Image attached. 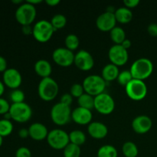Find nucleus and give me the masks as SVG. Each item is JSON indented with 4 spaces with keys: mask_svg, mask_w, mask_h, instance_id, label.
<instances>
[{
    "mask_svg": "<svg viewBox=\"0 0 157 157\" xmlns=\"http://www.w3.org/2000/svg\"><path fill=\"white\" fill-rule=\"evenodd\" d=\"M130 71L133 79L144 81L153 74V64L148 58H139L132 64Z\"/></svg>",
    "mask_w": 157,
    "mask_h": 157,
    "instance_id": "1",
    "label": "nucleus"
},
{
    "mask_svg": "<svg viewBox=\"0 0 157 157\" xmlns=\"http://www.w3.org/2000/svg\"><path fill=\"white\" fill-rule=\"evenodd\" d=\"M59 91V87L55 80L49 78H42L38 86V96L44 101H52L55 99Z\"/></svg>",
    "mask_w": 157,
    "mask_h": 157,
    "instance_id": "2",
    "label": "nucleus"
},
{
    "mask_svg": "<svg viewBox=\"0 0 157 157\" xmlns=\"http://www.w3.org/2000/svg\"><path fill=\"white\" fill-rule=\"evenodd\" d=\"M85 93L96 97L104 93L107 82L100 75H91L84 78L82 84Z\"/></svg>",
    "mask_w": 157,
    "mask_h": 157,
    "instance_id": "3",
    "label": "nucleus"
},
{
    "mask_svg": "<svg viewBox=\"0 0 157 157\" xmlns=\"http://www.w3.org/2000/svg\"><path fill=\"white\" fill-rule=\"evenodd\" d=\"M36 15L37 10L35 6L29 4L27 2L18 6L15 13V19L22 26L31 25L35 21Z\"/></svg>",
    "mask_w": 157,
    "mask_h": 157,
    "instance_id": "4",
    "label": "nucleus"
},
{
    "mask_svg": "<svg viewBox=\"0 0 157 157\" xmlns=\"http://www.w3.org/2000/svg\"><path fill=\"white\" fill-rule=\"evenodd\" d=\"M72 110L71 107L57 103L51 110V118L54 124L58 126H64L70 122L71 119Z\"/></svg>",
    "mask_w": 157,
    "mask_h": 157,
    "instance_id": "5",
    "label": "nucleus"
},
{
    "mask_svg": "<svg viewBox=\"0 0 157 157\" xmlns=\"http://www.w3.org/2000/svg\"><path fill=\"white\" fill-rule=\"evenodd\" d=\"M32 28V35L34 38L41 43L48 41L55 32L50 21L45 19L37 21Z\"/></svg>",
    "mask_w": 157,
    "mask_h": 157,
    "instance_id": "6",
    "label": "nucleus"
},
{
    "mask_svg": "<svg viewBox=\"0 0 157 157\" xmlns=\"http://www.w3.org/2000/svg\"><path fill=\"white\" fill-rule=\"evenodd\" d=\"M48 145L54 150H64L69 144V134L61 129H54L49 131L47 136Z\"/></svg>",
    "mask_w": 157,
    "mask_h": 157,
    "instance_id": "7",
    "label": "nucleus"
},
{
    "mask_svg": "<svg viewBox=\"0 0 157 157\" xmlns=\"http://www.w3.org/2000/svg\"><path fill=\"white\" fill-rule=\"evenodd\" d=\"M147 86L144 81L133 79L125 87V91L129 98L135 101L144 100L147 94Z\"/></svg>",
    "mask_w": 157,
    "mask_h": 157,
    "instance_id": "8",
    "label": "nucleus"
},
{
    "mask_svg": "<svg viewBox=\"0 0 157 157\" xmlns=\"http://www.w3.org/2000/svg\"><path fill=\"white\" fill-rule=\"evenodd\" d=\"M12 120L18 123H25L31 119L32 115V110L30 106L26 103L11 104L9 110Z\"/></svg>",
    "mask_w": 157,
    "mask_h": 157,
    "instance_id": "9",
    "label": "nucleus"
},
{
    "mask_svg": "<svg viewBox=\"0 0 157 157\" xmlns=\"http://www.w3.org/2000/svg\"><path fill=\"white\" fill-rule=\"evenodd\" d=\"M94 109L101 114H110L115 109L114 100L110 94L104 92L94 97Z\"/></svg>",
    "mask_w": 157,
    "mask_h": 157,
    "instance_id": "10",
    "label": "nucleus"
},
{
    "mask_svg": "<svg viewBox=\"0 0 157 157\" xmlns=\"http://www.w3.org/2000/svg\"><path fill=\"white\" fill-rule=\"evenodd\" d=\"M108 58L111 64L117 67L123 66L128 61V51L123 48L121 44H113L109 50Z\"/></svg>",
    "mask_w": 157,
    "mask_h": 157,
    "instance_id": "11",
    "label": "nucleus"
},
{
    "mask_svg": "<svg viewBox=\"0 0 157 157\" xmlns=\"http://www.w3.org/2000/svg\"><path fill=\"white\" fill-rule=\"evenodd\" d=\"M75 54L66 48H58L52 53V59L58 65L67 67L74 64Z\"/></svg>",
    "mask_w": 157,
    "mask_h": 157,
    "instance_id": "12",
    "label": "nucleus"
},
{
    "mask_svg": "<svg viewBox=\"0 0 157 157\" xmlns=\"http://www.w3.org/2000/svg\"><path fill=\"white\" fill-rule=\"evenodd\" d=\"M74 64L79 70L88 71L94 67V60L90 52L86 50H80L75 55Z\"/></svg>",
    "mask_w": 157,
    "mask_h": 157,
    "instance_id": "13",
    "label": "nucleus"
},
{
    "mask_svg": "<svg viewBox=\"0 0 157 157\" xmlns=\"http://www.w3.org/2000/svg\"><path fill=\"white\" fill-rule=\"evenodd\" d=\"M117 20L113 12H103L98 17L96 20V25L100 31L104 32H110L113 28L116 27Z\"/></svg>",
    "mask_w": 157,
    "mask_h": 157,
    "instance_id": "14",
    "label": "nucleus"
},
{
    "mask_svg": "<svg viewBox=\"0 0 157 157\" xmlns=\"http://www.w3.org/2000/svg\"><path fill=\"white\" fill-rule=\"evenodd\" d=\"M3 83L9 88L15 90L18 89L22 82V77L21 73L15 68H8L3 73Z\"/></svg>",
    "mask_w": 157,
    "mask_h": 157,
    "instance_id": "15",
    "label": "nucleus"
},
{
    "mask_svg": "<svg viewBox=\"0 0 157 157\" xmlns=\"http://www.w3.org/2000/svg\"><path fill=\"white\" fill-rule=\"evenodd\" d=\"M153 121L147 115H140L136 117L132 121V128L138 134H144L151 130Z\"/></svg>",
    "mask_w": 157,
    "mask_h": 157,
    "instance_id": "16",
    "label": "nucleus"
},
{
    "mask_svg": "<svg viewBox=\"0 0 157 157\" xmlns=\"http://www.w3.org/2000/svg\"><path fill=\"white\" fill-rule=\"evenodd\" d=\"M93 114L91 110L83 107H78L72 110L71 119L74 122L79 125H87L91 123Z\"/></svg>",
    "mask_w": 157,
    "mask_h": 157,
    "instance_id": "17",
    "label": "nucleus"
},
{
    "mask_svg": "<svg viewBox=\"0 0 157 157\" xmlns=\"http://www.w3.org/2000/svg\"><path fill=\"white\" fill-rule=\"evenodd\" d=\"M88 134L94 139H104L108 134V128L104 124L101 122H91L87 127Z\"/></svg>",
    "mask_w": 157,
    "mask_h": 157,
    "instance_id": "18",
    "label": "nucleus"
},
{
    "mask_svg": "<svg viewBox=\"0 0 157 157\" xmlns=\"http://www.w3.org/2000/svg\"><path fill=\"white\" fill-rule=\"evenodd\" d=\"M29 136L32 140L36 141H41L47 139L48 135V128L41 123H34L29 127Z\"/></svg>",
    "mask_w": 157,
    "mask_h": 157,
    "instance_id": "19",
    "label": "nucleus"
},
{
    "mask_svg": "<svg viewBox=\"0 0 157 157\" xmlns=\"http://www.w3.org/2000/svg\"><path fill=\"white\" fill-rule=\"evenodd\" d=\"M34 68L37 75L42 78H49L52 72V64L49 61L44 59H40L37 61L34 66Z\"/></svg>",
    "mask_w": 157,
    "mask_h": 157,
    "instance_id": "20",
    "label": "nucleus"
},
{
    "mask_svg": "<svg viewBox=\"0 0 157 157\" xmlns=\"http://www.w3.org/2000/svg\"><path fill=\"white\" fill-rule=\"evenodd\" d=\"M120 74L119 68L117 66L113 64H107L104 67L101 72V77L104 78L106 82L113 81L117 79Z\"/></svg>",
    "mask_w": 157,
    "mask_h": 157,
    "instance_id": "21",
    "label": "nucleus"
},
{
    "mask_svg": "<svg viewBox=\"0 0 157 157\" xmlns=\"http://www.w3.org/2000/svg\"><path fill=\"white\" fill-rule=\"evenodd\" d=\"M114 15L117 21L121 23V24L129 23L133 18V13H132L131 10L128 8L125 7V6L120 7L117 9H116Z\"/></svg>",
    "mask_w": 157,
    "mask_h": 157,
    "instance_id": "22",
    "label": "nucleus"
},
{
    "mask_svg": "<svg viewBox=\"0 0 157 157\" xmlns=\"http://www.w3.org/2000/svg\"><path fill=\"white\" fill-rule=\"evenodd\" d=\"M110 38L114 44H121L126 39V33L124 29L120 26H116L110 32Z\"/></svg>",
    "mask_w": 157,
    "mask_h": 157,
    "instance_id": "23",
    "label": "nucleus"
},
{
    "mask_svg": "<svg viewBox=\"0 0 157 157\" xmlns=\"http://www.w3.org/2000/svg\"><path fill=\"white\" fill-rule=\"evenodd\" d=\"M78 107L91 110L94 108V97L84 93L78 99Z\"/></svg>",
    "mask_w": 157,
    "mask_h": 157,
    "instance_id": "24",
    "label": "nucleus"
},
{
    "mask_svg": "<svg viewBox=\"0 0 157 157\" xmlns=\"http://www.w3.org/2000/svg\"><path fill=\"white\" fill-rule=\"evenodd\" d=\"M69 140L71 144L81 147L86 142V135L81 130H73L69 133Z\"/></svg>",
    "mask_w": 157,
    "mask_h": 157,
    "instance_id": "25",
    "label": "nucleus"
},
{
    "mask_svg": "<svg viewBox=\"0 0 157 157\" xmlns=\"http://www.w3.org/2000/svg\"><path fill=\"white\" fill-rule=\"evenodd\" d=\"M122 152L125 157H136L138 156L137 147L132 141H127L122 147Z\"/></svg>",
    "mask_w": 157,
    "mask_h": 157,
    "instance_id": "26",
    "label": "nucleus"
},
{
    "mask_svg": "<svg viewBox=\"0 0 157 157\" xmlns=\"http://www.w3.org/2000/svg\"><path fill=\"white\" fill-rule=\"evenodd\" d=\"M98 157H117V149L112 145H104L101 147L97 153Z\"/></svg>",
    "mask_w": 157,
    "mask_h": 157,
    "instance_id": "27",
    "label": "nucleus"
},
{
    "mask_svg": "<svg viewBox=\"0 0 157 157\" xmlns=\"http://www.w3.org/2000/svg\"><path fill=\"white\" fill-rule=\"evenodd\" d=\"M64 44H65L66 48L69 49L71 52L77 50L79 47L80 40L78 37L75 34H70L67 35L64 40Z\"/></svg>",
    "mask_w": 157,
    "mask_h": 157,
    "instance_id": "28",
    "label": "nucleus"
},
{
    "mask_svg": "<svg viewBox=\"0 0 157 157\" xmlns=\"http://www.w3.org/2000/svg\"><path fill=\"white\" fill-rule=\"evenodd\" d=\"M50 22L56 32L58 29H63L67 25V18L62 14H56L52 17Z\"/></svg>",
    "mask_w": 157,
    "mask_h": 157,
    "instance_id": "29",
    "label": "nucleus"
},
{
    "mask_svg": "<svg viewBox=\"0 0 157 157\" xmlns=\"http://www.w3.org/2000/svg\"><path fill=\"white\" fill-rule=\"evenodd\" d=\"M64 157H80L81 156V150L79 146H77L73 144H69L64 149Z\"/></svg>",
    "mask_w": 157,
    "mask_h": 157,
    "instance_id": "30",
    "label": "nucleus"
},
{
    "mask_svg": "<svg viewBox=\"0 0 157 157\" xmlns=\"http://www.w3.org/2000/svg\"><path fill=\"white\" fill-rule=\"evenodd\" d=\"M13 131V124L9 120H0V136L2 137L9 136Z\"/></svg>",
    "mask_w": 157,
    "mask_h": 157,
    "instance_id": "31",
    "label": "nucleus"
},
{
    "mask_svg": "<svg viewBox=\"0 0 157 157\" xmlns=\"http://www.w3.org/2000/svg\"><path fill=\"white\" fill-rule=\"evenodd\" d=\"M133 79V76H132L131 73L129 70L123 71L120 72L117 80V82L119 83V84H121V86H124V87H126Z\"/></svg>",
    "mask_w": 157,
    "mask_h": 157,
    "instance_id": "32",
    "label": "nucleus"
},
{
    "mask_svg": "<svg viewBox=\"0 0 157 157\" xmlns=\"http://www.w3.org/2000/svg\"><path fill=\"white\" fill-rule=\"evenodd\" d=\"M25 94L20 89H15L12 90L10 94V100L12 101V104H19L23 103L25 101Z\"/></svg>",
    "mask_w": 157,
    "mask_h": 157,
    "instance_id": "33",
    "label": "nucleus"
},
{
    "mask_svg": "<svg viewBox=\"0 0 157 157\" xmlns=\"http://www.w3.org/2000/svg\"><path fill=\"white\" fill-rule=\"evenodd\" d=\"M85 93L84 91V87L82 84H74L71 87L70 89V94L73 98H79L80 97L82 96Z\"/></svg>",
    "mask_w": 157,
    "mask_h": 157,
    "instance_id": "34",
    "label": "nucleus"
},
{
    "mask_svg": "<svg viewBox=\"0 0 157 157\" xmlns=\"http://www.w3.org/2000/svg\"><path fill=\"white\" fill-rule=\"evenodd\" d=\"M11 105L8 101L2 98H0V114L5 115L6 113H9L10 110Z\"/></svg>",
    "mask_w": 157,
    "mask_h": 157,
    "instance_id": "35",
    "label": "nucleus"
},
{
    "mask_svg": "<svg viewBox=\"0 0 157 157\" xmlns=\"http://www.w3.org/2000/svg\"><path fill=\"white\" fill-rule=\"evenodd\" d=\"M15 157H32V153L27 147H19L15 152Z\"/></svg>",
    "mask_w": 157,
    "mask_h": 157,
    "instance_id": "36",
    "label": "nucleus"
},
{
    "mask_svg": "<svg viewBox=\"0 0 157 157\" xmlns=\"http://www.w3.org/2000/svg\"><path fill=\"white\" fill-rule=\"evenodd\" d=\"M60 102H61V104H64V105L71 107L72 102H73V97L71 96V94H63L62 96H61Z\"/></svg>",
    "mask_w": 157,
    "mask_h": 157,
    "instance_id": "37",
    "label": "nucleus"
},
{
    "mask_svg": "<svg viewBox=\"0 0 157 157\" xmlns=\"http://www.w3.org/2000/svg\"><path fill=\"white\" fill-rule=\"evenodd\" d=\"M147 32L149 35L152 37H157V24L151 23L147 27Z\"/></svg>",
    "mask_w": 157,
    "mask_h": 157,
    "instance_id": "38",
    "label": "nucleus"
},
{
    "mask_svg": "<svg viewBox=\"0 0 157 157\" xmlns=\"http://www.w3.org/2000/svg\"><path fill=\"white\" fill-rule=\"evenodd\" d=\"M124 4L125 7L130 9L136 7L140 4V1L139 0H124Z\"/></svg>",
    "mask_w": 157,
    "mask_h": 157,
    "instance_id": "39",
    "label": "nucleus"
},
{
    "mask_svg": "<svg viewBox=\"0 0 157 157\" xmlns=\"http://www.w3.org/2000/svg\"><path fill=\"white\" fill-rule=\"evenodd\" d=\"M7 65V61H6V58L2 56H0V72L4 73L8 69Z\"/></svg>",
    "mask_w": 157,
    "mask_h": 157,
    "instance_id": "40",
    "label": "nucleus"
},
{
    "mask_svg": "<svg viewBox=\"0 0 157 157\" xmlns=\"http://www.w3.org/2000/svg\"><path fill=\"white\" fill-rule=\"evenodd\" d=\"M18 136L22 139H25L28 136H29V129L22 128L18 131Z\"/></svg>",
    "mask_w": 157,
    "mask_h": 157,
    "instance_id": "41",
    "label": "nucleus"
},
{
    "mask_svg": "<svg viewBox=\"0 0 157 157\" xmlns=\"http://www.w3.org/2000/svg\"><path fill=\"white\" fill-rule=\"evenodd\" d=\"M22 32L23 34L26 35H29L30 34H32V31H33V28L31 27V25H24L22 26Z\"/></svg>",
    "mask_w": 157,
    "mask_h": 157,
    "instance_id": "42",
    "label": "nucleus"
},
{
    "mask_svg": "<svg viewBox=\"0 0 157 157\" xmlns=\"http://www.w3.org/2000/svg\"><path fill=\"white\" fill-rule=\"evenodd\" d=\"M121 45H122L123 48H124L126 50L128 51V49L131 47V41H130V40L126 38V39L122 42Z\"/></svg>",
    "mask_w": 157,
    "mask_h": 157,
    "instance_id": "43",
    "label": "nucleus"
},
{
    "mask_svg": "<svg viewBox=\"0 0 157 157\" xmlns=\"http://www.w3.org/2000/svg\"><path fill=\"white\" fill-rule=\"evenodd\" d=\"M45 3L51 7H54V6H56L59 4L60 0H46Z\"/></svg>",
    "mask_w": 157,
    "mask_h": 157,
    "instance_id": "44",
    "label": "nucleus"
},
{
    "mask_svg": "<svg viewBox=\"0 0 157 157\" xmlns=\"http://www.w3.org/2000/svg\"><path fill=\"white\" fill-rule=\"evenodd\" d=\"M27 2H29V4L32 5V6H35V5H38V4H40V3L42 2V0H28V1H26Z\"/></svg>",
    "mask_w": 157,
    "mask_h": 157,
    "instance_id": "45",
    "label": "nucleus"
},
{
    "mask_svg": "<svg viewBox=\"0 0 157 157\" xmlns=\"http://www.w3.org/2000/svg\"><path fill=\"white\" fill-rule=\"evenodd\" d=\"M4 91H5V84L4 83H3V81H2L1 80H0V98H1L2 95L4 94Z\"/></svg>",
    "mask_w": 157,
    "mask_h": 157,
    "instance_id": "46",
    "label": "nucleus"
},
{
    "mask_svg": "<svg viewBox=\"0 0 157 157\" xmlns=\"http://www.w3.org/2000/svg\"><path fill=\"white\" fill-rule=\"evenodd\" d=\"M12 2L15 3V4L21 5L23 3V1H22V0H12Z\"/></svg>",
    "mask_w": 157,
    "mask_h": 157,
    "instance_id": "47",
    "label": "nucleus"
},
{
    "mask_svg": "<svg viewBox=\"0 0 157 157\" xmlns=\"http://www.w3.org/2000/svg\"><path fill=\"white\" fill-rule=\"evenodd\" d=\"M2 144H3V137L2 136H0V147H2Z\"/></svg>",
    "mask_w": 157,
    "mask_h": 157,
    "instance_id": "48",
    "label": "nucleus"
}]
</instances>
